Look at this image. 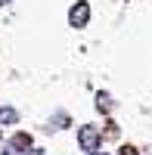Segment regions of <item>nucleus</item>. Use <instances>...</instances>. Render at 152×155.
<instances>
[{
	"label": "nucleus",
	"instance_id": "obj_7",
	"mask_svg": "<svg viewBox=\"0 0 152 155\" xmlns=\"http://www.w3.org/2000/svg\"><path fill=\"white\" fill-rule=\"evenodd\" d=\"M0 3H9V0H0Z\"/></svg>",
	"mask_w": 152,
	"mask_h": 155
},
{
	"label": "nucleus",
	"instance_id": "obj_6",
	"mask_svg": "<svg viewBox=\"0 0 152 155\" xmlns=\"http://www.w3.org/2000/svg\"><path fill=\"white\" fill-rule=\"evenodd\" d=\"M0 155H16V152H12V149H3V152H0Z\"/></svg>",
	"mask_w": 152,
	"mask_h": 155
},
{
	"label": "nucleus",
	"instance_id": "obj_5",
	"mask_svg": "<svg viewBox=\"0 0 152 155\" xmlns=\"http://www.w3.org/2000/svg\"><path fill=\"white\" fill-rule=\"evenodd\" d=\"M28 155H44V149H28Z\"/></svg>",
	"mask_w": 152,
	"mask_h": 155
},
{
	"label": "nucleus",
	"instance_id": "obj_3",
	"mask_svg": "<svg viewBox=\"0 0 152 155\" xmlns=\"http://www.w3.org/2000/svg\"><path fill=\"white\" fill-rule=\"evenodd\" d=\"M9 149H16V152H25V149H31V137L28 134H16L9 140Z\"/></svg>",
	"mask_w": 152,
	"mask_h": 155
},
{
	"label": "nucleus",
	"instance_id": "obj_8",
	"mask_svg": "<svg viewBox=\"0 0 152 155\" xmlns=\"http://www.w3.org/2000/svg\"><path fill=\"white\" fill-rule=\"evenodd\" d=\"M93 155H99V152H93Z\"/></svg>",
	"mask_w": 152,
	"mask_h": 155
},
{
	"label": "nucleus",
	"instance_id": "obj_1",
	"mask_svg": "<svg viewBox=\"0 0 152 155\" xmlns=\"http://www.w3.org/2000/svg\"><path fill=\"white\" fill-rule=\"evenodd\" d=\"M99 140H103V137H99V130H96L93 124H81L78 127V143H81V149L87 155H93L99 149Z\"/></svg>",
	"mask_w": 152,
	"mask_h": 155
},
{
	"label": "nucleus",
	"instance_id": "obj_2",
	"mask_svg": "<svg viewBox=\"0 0 152 155\" xmlns=\"http://www.w3.org/2000/svg\"><path fill=\"white\" fill-rule=\"evenodd\" d=\"M87 22H90V3H87V0H78V3L68 9V25L71 28H84Z\"/></svg>",
	"mask_w": 152,
	"mask_h": 155
},
{
	"label": "nucleus",
	"instance_id": "obj_4",
	"mask_svg": "<svg viewBox=\"0 0 152 155\" xmlns=\"http://www.w3.org/2000/svg\"><path fill=\"white\" fill-rule=\"evenodd\" d=\"M19 121V112L12 109V106H3L0 109V124H16Z\"/></svg>",
	"mask_w": 152,
	"mask_h": 155
}]
</instances>
